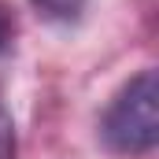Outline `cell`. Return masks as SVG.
<instances>
[{"label":"cell","instance_id":"7a4b0ae2","mask_svg":"<svg viewBox=\"0 0 159 159\" xmlns=\"http://www.w3.org/2000/svg\"><path fill=\"white\" fill-rule=\"evenodd\" d=\"M30 4L37 7V15H44V19L74 22L81 11H85V4H89V0H30Z\"/></svg>","mask_w":159,"mask_h":159},{"label":"cell","instance_id":"6da1fadb","mask_svg":"<svg viewBox=\"0 0 159 159\" xmlns=\"http://www.w3.org/2000/svg\"><path fill=\"white\" fill-rule=\"evenodd\" d=\"M100 141L115 156H148L159 141V74L148 67L122 85L104 107Z\"/></svg>","mask_w":159,"mask_h":159},{"label":"cell","instance_id":"277c9868","mask_svg":"<svg viewBox=\"0 0 159 159\" xmlns=\"http://www.w3.org/2000/svg\"><path fill=\"white\" fill-rule=\"evenodd\" d=\"M11 41H15V15L7 4H0V56L11 48Z\"/></svg>","mask_w":159,"mask_h":159},{"label":"cell","instance_id":"3957f363","mask_svg":"<svg viewBox=\"0 0 159 159\" xmlns=\"http://www.w3.org/2000/svg\"><path fill=\"white\" fill-rule=\"evenodd\" d=\"M0 159H19V137H15V119L0 96Z\"/></svg>","mask_w":159,"mask_h":159}]
</instances>
